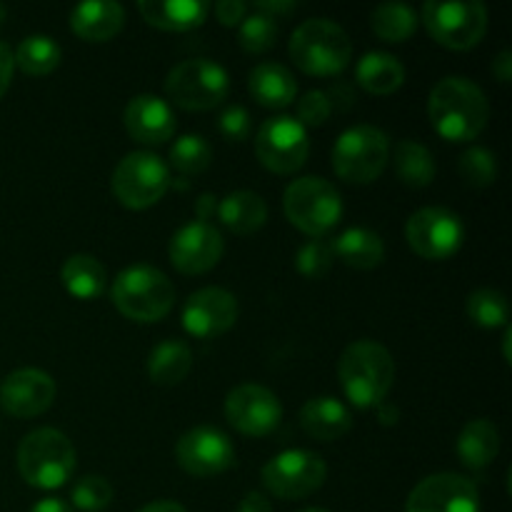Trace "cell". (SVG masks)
I'll return each mask as SVG.
<instances>
[{
    "mask_svg": "<svg viewBox=\"0 0 512 512\" xmlns=\"http://www.w3.org/2000/svg\"><path fill=\"white\" fill-rule=\"evenodd\" d=\"M425 30L450 50H470L488 33V10L478 0H430L423 5Z\"/></svg>",
    "mask_w": 512,
    "mask_h": 512,
    "instance_id": "8",
    "label": "cell"
},
{
    "mask_svg": "<svg viewBox=\"0 0 512 512\" xmlns=\"http://www.w3.org/2000/svg\"><path fill=\"white\" fill-rule=\"evenodd\" d=\"M220 133L230 140V143H243L250 135V115L243 105H230L220 115Z\"/></svg>",
    "mask_w": 512,
    "mask_h": 512,
    "instance_id": "41",
    "label": "cell"
},
{
    "mask_svg": "<svg viewBox=\"0 0 512 512\" xmlns=\"http://www.w3.org/2000/svg\"><path fill=\"white\" fill-rule=\"evenodd\" d=\"M493 75L500 80V83H510L512 80V53L510 50H503V53H498V58L493 60Z\"/></svg>",
    "mask_w": 512,
    "mask_h": 512,
    "instance_id": "46",
    "label": "cell"
},
{
    "mask_svg": "<svg viewBox=\"0 0 512 512\" xmlns=\"http://www.w3.org/2000/svg\"><path fill=\"white\" fill-rule=\"evenodd\" d=\"M418 13L405 3H383L370 13V28L385 43H405L418 30Z\"/></svg>",
    "mask_w": 512,
    "mask_h": 512,
    "instance_id": "32",
    "label": "cell"
},
{
    "mask_svg": "<svg viewBox=\"0 0 512 512\" xmlns=\"http://www.w3.org/2000/svg\"><path fill=\"white\" fill-rule=\"evenodd\" d=\"M300 512H328V510H323V508H305V510H300Z\"/></svg>",
    "mask_w": 512,
    "mask_h": 512,
    "instance_id": "52",
    "label": "cell"
},
{
    "mask_svg": "<svg viewBox=\"0 0 512 512\" xmlns=\"http://www.w3.org/2000/svg\"><path fill=\"white\" fill-rule=\"evenodd\" d=\"M333 255L355 270H373L385 260V243L375 230L348 228L333 240Z\"/></svg>",
    "mask_w": 512,
    "mask_h": 512,
    "instance_id": "25",
    "label": "cell"
},
{
    "mask_svg": "<svg viewBox=\"0 0 512 512\" xmlns=\"http://www.w3.org/2000/svg\"><path fill=\"white\" fill-rule=\"evenodd\" d=\"M193 368V350L183 340H163L148 358V375L155 385H178Z\"/></svg>",
    "mask_w": 512,
    "mask_h": 512,
    "instance_id": "30",
    "label": "cell"
},
{
    "mask_svg": "<svg viewBox=\"0 0 512 512\" xmlns=\"http://www.w3.org/2000/svg\"><path fill=\"white\" fill-rule=\"evenodd\" d=\"M300 425L305 433L320 443H333L340 440L350 428H353V415L348 405L340 403L338 398L320 395V398L308 400L300 410Z\"/></svg>",
    "mask_w": 512,
    "mask_h": 512,
    "instance_id": "22",
    "label": "cell"
},
{
    "mask_svg": "<svg viewBox=\"0 0 512 512\" xmlns=\"http://www.w3.org/2000/svg\"><path fill=\"white\" fill-rule=\"evenodd\" d=\"M218 218L235 235H253L268 220V205L253 190H235L218 203Z\"/></svg>",
    "mask_w": 512,
    "mask_h": 512,
    "instance_id": "27",
    "label": "cell"
},
{
    "mask_svg": "<svg viewBox=\"0 0 512 512\" xmlns=\"http://www.w3.org/2000/svg\"><path fill=\"white\" fill-rule=\"evenodd\" d=\"M228 70L208 58H190L165 78V93L183 110H213L228 98Z\"/></svg>",
    "mask_w": 512,
    "mask_h": 512,
    "instance_id": "9",
    "label": "cell"
},
{
    "mask_svg": "<svg viewBox=\"0 0 512 512\" xmlns=\"http://www.w3.org/2000/svg\"><path fill=\"white\" fill-rule=\"evenodd\" d=\"M60 280H63L65 290L78 300H95L108 288L105 265L88 253L70 255L60 270Z\"/></svg>",
    "mask_w": 512,
    "mask_h": 512,
    "instance_id": "29",
    "label": "cell"
},
{
    "mask_svg": "<svg viewBox=\"0 0 512 512\" xmlns=\"http://www.w3.org/2000/svg\"><path fill=\"white\" fill-rule=\"evenodd\" d=\"M225 418L238 433L248 438H265L283 420V405L273 390L263 385H238L225 398Z\"/></svg>",
    "mask_w": 512,
    "mask_h": 512,
    "instance_id": "14",
    "label": "cell"
},
{
    "mask_svg": "<svg viewBox=\"0 0 512 512\" xmlns=\"http://www.w3.org/2000/svg\"><path fill=\"white\" fill-rule=\"evenodd\" d=\"M285 218L310 238H325L343 218V198L338 188L320 175L298 178L283 195Z\"/></svg>",
    "mask_w": 512,
    "mask_h": 512,
    "instance_id": "6",
    "label": "cell"
},
{
    "mask_svg": "<svg viewBox=\"0 0 512 512\" xmlns=\"http://www.w3.org/2000/svg\"><path fill=\"white\" fill-rule=\"evenodd\" d=\"M30 512H75V510L60 498H43L33 505V510Z\"/></svg>",
    "mask_w": 512,
    "mask_h": 512,
    "instance_id": "48",
    "label": "cell"
},
{
    "mask_svg": "<svg viewBox=\"0 0 512 512\" xmlns=\"http://www.w3.org/2000/svg\"><path fill=\"white\" fill-rule=\"evenodd\" d=\"M455 450H458V458L465 468L470 470L488 468L500 453V433L498 428H495L493 420L488 418L470 420V423L460 430Z\"/></svg>",
    "mask_w": 512,
    "mask_h": 512,
    "instance_id": "26",
    "label": "cell"
},
{
    "mask_svg": "<svg viewBox=\"0 0 512 512\" xmlns=\"http://www.w3.org/2000/svg\"><path fill=\"white\" fill-rule=\"evenodd\" d=\"M238 40L245 53H265L278 40V20L253 10V15H245V20L240 23Z\"/></svg>",
    "mask_w": 512,
    "mask_h": 512,
    "instance_id": "37",
    "label": "cell"
},
{
    "mask_svg": "<svg viewBox=\"0 0 512 512\" xmlns=\"http://www.w3.org/2000/svg\"><path fill=\"white\" fill-rule=\"evenodd\" d=\"M125 130L143 145H160L173 138L175 113L158 95H135L125 108Z\"/></svg>",
    "mask_w": 512,
    "mask_h": 512,
    "instance_id": "20",
    "label": "cell"
},
{
    "mask_svg": "<svg viewBox=\"0 0 512 512\" xmlns=\"http://www.w3.org/2000/svg\"><path fill=\"white\" fill-rule=\"evenodd\" d=\"M55 380L45 370L20 368L0 385V405L13 418H35L53 405Z\"/></svg>",
    "mask_w": 512,
    "mask_h": 512,
    "instance_id": "19",
    "label": "cell"
},
{
    "mask_svg": "<svg viewBox=\"0 0 512 512\" xmlns=\"http://www.w3.org/2000/svg\"><path fill=\"white\" fill-rule=\"evenodd\" d=\"M125 10L115 0H88L70 13V30L85 43H108L123 30Z\"/></svg>",
    "mask_w": 512,
    "mask_h": 512,
    "instance_id": "21",
    "label": "cell"
},
{
    "mask_svg": "<svg viewBox=\"0 0 512 512\" xmlns=\"http://www.w3.org/2000/svg\"><path fill=\"white\" fill-rule=\"evenodd\" d=\"M113 485L103 478V475H85L70 490V508H78L83 512H100L113 503Z\"/></svg>",
    "mask_w": 512,
    "mask_h": 512,
    "instance_id": "38",
    "label": "cell"
},
{
    "mask_svg": "<svg viewBox=\"0 0 512 512\" xmlns=\"http://www.w3.org/2000/svg\"><path fill=\"white\" fill-rule=\"evenodd\" d=\"M343 393L355 408L368 410L385 403L395 383V360L375 340H358L343 350L338 363Z\"/></svg>",
    "mask_w": 512,
    "mask_h": 512,
    "instance_id": "2",
    "label": "cell"
},
{
    "mask_svg": "<svg viewBox=\"0 0 512 512\" xmlns=\"http://www.w3.org/2000/svg\"><path fill=\"white\" fill-rule=\"evenodd\" d=\"M295 113H298L295 120H298L305 130L320 128V125H325V120L330 118V113H333V105H330V98L325 90H308V93L298 100V105H295Z\"/></svg>",
    "mask_w": 512,
    "mask_h": 512,
    "instance_id": "40",
    "label": "cell"
},
{
    "mask_svg": "<svg viewBox=\"0 0 512 512\" xmlns=\"http://www.w3.org/2000/svg\"><path fill=\"white\" fill-rule=\"evenodd\" d=\"M405 238L415 255L423 260H450L465 240V225L458 213L448 208H423L410 215Z\"/></svg>",
    "mask_w": 512,
    "mask_h": 512,
    "instance_id": "12",
    "label": "cell"
},
{
    "mask_svg": "<svg viewBox=\"0 0 512 512\" xmlns=\"http://www.w3.org/2000/svg\"><path fill=\"white\" fill-rule=\"evenodd\" d=\"M138 8L145 23L160 30H173V33L200 28L210 13V5L205 0H140Z\"/></svg>",
    "mask_w": 512,
    "mask_h": 512,
    "instance_id": "23",
    "label": "cell"
},
{
    "mask_svg": "<svg viewBox=\"0 0 512 512\" xmlns=\"http://www.w3.org/2000/svg\"><path fill=\"white\" fill-rule=\"evenodd\" d=\"M390 160V140L375 125H353L333 145V170L340 180L368 185L383 175Z\"/></svg>",
    "mask_w": 512,
    "mask_h": 512,
    "instance_id": "7",
    "label": "cell"
},
{
    "mask_svg": "<svg viewBox=\"0 0 512 512\" xmlns=\"http://www.w3.org/2000/svg\"><path fill=\"white\" fill-rule=\"evenodd\" d=\"M238 320V298L225 288H200L183 308V328L193 338L208 340L228 333Z\"/></svg>",
    "mask_w": 512,
    "mask_h": 512,
    "instance_id": "18",
    "label": "cell"
},
{
    "mask_svg": "<svg viewBox=\"0 0 512 512\" xmlns=\"http://www.w3.org/2000/svg\"><path fill=\"white\" fill-rule=\"evenodd\" d=\"M310 138L308 130L290 115H278L260 125L255 135V155L275 175H290L300 170L308 160Z\"/></svg>",
    "mask_w": 512,
    "mask_h": 512,
    "instance_id": "13",
    "label": "cell"
},
{
    "mask_svg": "<svg viewBox=\"0 0 512 512\" xmlns=\"http://www.w3.org/2000/svg\"><path fill=\"white\" fill-rule=\"evenodd\" d=\"M393 165L400 183L408 188H428L438 173L433 153L418 140H400L393 150Z\"/></svg>",
    "mask_w": 512,
    "mask_h": 512,
    "instance_id": "31",
    "label": "cell"
},
{
    "mask_svg": "<svg viewBox=\"0 0 512 512\" xmlns=\"http://www.w3.org/2000/svg\"><path fill=\"white\" fill-rule=\"evenodd\" d=\"M510 340H512V330H510V325H505V338H503V355H505V363H510Z\"/></svg>",
    "mask_w": 512,
    "mask_h": 512,
    "instance_id": "51",
    "label": "cell"
},
{
    "mask_svg": "<svg viewBox=\"0 0 512 512\" xmlns=\"http://www.w3.org/2000/svg\"><path fill=\"white\" fill-rule=\"evenodd\" d=\"M138 512H188L183 505L173 503V500H155V503L143 505Z\"/></svg>",
    "mask_w": 512,
    "mask_h": 512,
    "instance_id": "49",
    "label": "cell"
},
{
    "mask_svg": "<svg viewBox=\"0 0 512 512\" xmlns=\"http://www.w3.org/2000/svg\"><path fill=\"white\" fill-rule=\"evenodd\" d=\"M13 50L0 40V98L5 95V90L10 88V80H13Z\"/></svg>",
    "mask_w": 512,
    "mask_h": 512,
    "instance_id": "44",
    "label": "cell"
},
{
    "mask_svg": "<svg viewBox=\"0 0 512 512\" xmlns=\"http://www.w3.org/2000/svg\"><path fill=\"white\" fill-rule=\"evenodd\" d=\"M428 118L435 133L448 143H470L488 128L490 103L473 80L448 75L430 90Z\"/></svg>",
    "mask_w": 512,
    "mask_h": 512,
    "instance_id": "1",
    "label": "cell"
},
{
    "mask_svg": "<svg viewBox=\"0 0 512 512\" xmlns=\"http://www.w3.org/2000/svg\"><path fill=\"white\" fill-rule=\"evenodd\" d=\"M460 178L470 185V188H490L498 178V158H495L493 150L488 148H473L465 150L458 160Z\"/></svg>",
    "mask_w": 512,
    "mask_h": 512,
    "instance_id": "36",
    "label": "cell"
},
{
    "mask_svg": "<svg viewBox=\"0 0 512 512\" xmlns=\"http://www.w3.org/2000/svg\"><path fill=\"white\" fill-rule=\"evenodd\" d=\"M328 475L323 455L313 450H283L260 470L265 490L280 500H303L318 493Z\"/></svg>",
    "mask_w": 512,
    "mask_h": 512,
    "instance_id": "11",
    "label": "cell"
},
{
    "mask_svg": "<svg viewBox=\"0 0 512 512\" xmlns=\"http://www.w3.org/2000/svg\"><path fill=\"white\" fill-rule=\"evenodd\" d=\"M295 8H298V3H295V0H260V3L253 5L255 13L270 15V18H275V20H278L280 15H290Z\"/></svg>",
    "mask_w": 512,
    "mask_h": 512,
    "instance_id": "43",
    "label": "cell"
},
{
    "mask_svg": "<svg viewBox=\"0 0 512 512\" xmlns=\"http://www.w3.org/2000/svg\"><path fill=\"white\" fill-rule=\"evenodd\" d=\"M468 318L473 320L480 328H505L510 318V305L500 290L493 288H480L468 295Z\"/></svg>",
    "mask_w": 512,
    "mask_h": 512,
    "instance_id": "35",
    "label": "cell"
},
{
    "mask_svg": "<svg viewBox=\"0 0 512 512\" xmlns=\"http://www.w3.org/2000/svg\"><path fill=\"white\" fill-rule=\"evenodd\" d=\"M238 512H273V505L265 498L263 493H248L243 500H240Z\"/></svg>",
    "mask_w": 512,
    "mask_h": 512,
    "instance_id": "45",
    "label": "cell"
},
{
    "mask_svg": "<svg viewBox=\"0 0 512 512\" xmlns=\"http://www.w3.org/2000/svg\"><path fill=\"white\" fill-rule=\"evenodd\" d=\"M110 188L120 205L130 210H145L168 193L170 168L160 155L135 150L115 165Z\"/></svg>",
    "mask_w": 512,
    "mask_h": 512,
    "instance_id": "10",
    "label": "cell"
},
{
    "mask_svg": "<svg viewBox=\"0 0 512 512\" xmlns=\"http://www.w3.org/2000/svg\"><path fill=\"white\" fill-rule=\"evenodd\" d=\"M335 263L333 255V243H328L325 238H313L298 250L295 255V265H298V273L305 275L310 280L325 278L330 273Z\"/></svg>",
    "mask_w": 512,
    "mask_h": 512,
    "instance_id": "39",
    "label": "cell"
},
{
    "mask_svg": "<svg viewBox=\"0 0 512 512\" xmlns=\"http://www.w3.org/2000/svg\"><path fill=\"white\" fill-rule=\"evenodd\" d=\"M175 460L188 475L213 478V475L233 468L235 448L223 430L213 428V425H198L178 440Z\"/></svg>",
    "mask_w": 512,
    "mask_h": 512,
    "instance_id": "15",
    "label": "cell"
},
{
    "mask_svg": "<svg viewBox=\"0 0 512 512\" xmlns=\"http://www.w3.org/2000/svg\"><path fill=\"white\" fill-rule=\"evenodd\" d=\"M213 13L220 25H225V28H235V25L243 23L245 15H248V5L240 3V0H220V3H215Z\"/></svg>",
    "mask_w": 512,
    "mask_h": 512,
    "instance_id": "42",
    "label": "cell"
},
{
    "mask_svg": "<svg viewBox=\"0 0 512 512\" xmlns=\"http://www.w3.org/2000/svg\"><path fill=\"white\" fill-rule=\"evenodd\" d=\"M248 90L263 108L283 110L293 105L295 95H298V83L285 65L260 63L250 70Z\"/></svg>",
    "mask_w": 512,
    "mask_h": 512,
    "instance_id": "24",
    "label": "cell"
},
{
    "mask_svg": "<svg viewBox=\"0 0 512 512\" xmlns=\"http://www.w3.org/2000/svg\"><path fill=\"white\" fill-rule=\"evenodd\" d=\"M288 53L303 73L315 78H333L350 65L353 43L335 20L310 18L293 30Z\"/></svg>",
    "mask_w": 512,
    "mask_h": 512,
    "instance_id": "3",
    "label": "cell"
},
{
    "mask_svg": "<svg viewBox=\"0 0 512 512\" xmlns=\"http://www.w3.org/2000/svg\"><path fill=\"white\" fill-rule=\"evenodd\" d=\"M3 20H5V5H0V25H3Z\"/></svg>",
    "mask_w": 512,
    "mask_h": 512,
    "instance_id": "53",
    "label": "cell"
},
{
    "mask_svg": "<svg viewBox=\"0 0 512 512\" xmlns=\"http://www.w3.org/2000/svg\"><path fill=\"white\" fill-rule=\"evenodd\" d=\"M18 470L33 488H63L75 470L73 443L55 428L33 430L18 445Z\"/></svg>",
    "mask_w": 512,
    "mask_h": 512,
    "instance_id": "4",
    "label": "cell"
},
{
    "mask_svg": "<svg viewBox=\"0 0 512 512\" xmlns=\"http://www.w3.org/2000/svg\"><path fill=\"white\" fill-rule=\"evenodd\" d=\"M113 303L135 323H158L173 310L175 288L163 270L153 265H133L115 278Z\"/></svg>",
    "mask_w": 512,
    "mask_h": 512,
    "instance_id": "5",
    "label": "cell"
},
{
    "mask_svg": "<svg viewBox=\"0 0 512 512\" xmlns=\"http://www.w3.org/2000/svg\"><path fill=\"white\" fill-rule=\"evenodd\" d=\"M405 512H480L478 485L458 473H435L408 495Z\"/></svg>",
    "mask_w": 512,
    "mask_h": 512,
    "instance_id": "16",
    "label": "cell"
},
{
    "mask_svg": "<svg viewBox=\"0 0 512 512\" xmlns=\"http://www.w3.org/2000/svg\"><path fill=\"white\" fill-rule=\"evenodd\" d=\"M215 195H210V193H205V195H200V200H198V205H195V213H198V220H203V223H208L210 218H213V213L215 210H218V203H215Z\"/></svg>",
    "mask_w": 512,
    "mask_h": 512,
    "instance_id": "47",
    "label": "cell"
},
{
    "mask_svg": "<svg viewBox=\"0 0 512 512\" xmlns=\"http://www.w3.org/2000/svg\"><path fill=\"white\" fill-rule=\"evenodd\" d=\"M378 408H380L378 410L380 423H383V425H395V423H398V418H400L398 408H390V405H385V403H380Z\"/></svg>",
    "mask_w": 512,
    "mask_h": 512,
    "instance_id": "50",
    "label": "cell"
},
{
    "mask_svg": "<svg viewBox=\"0 0 512 512\" xmlns=\"http://www.w3.org/2000/svg\"><path fill=\"white\" fill-rule=\"evenodd\" d=\"M225 240L215 225L190 220L170 240V263L183 275H203L220 263Z\"/></svg>",
    "mask_w": 512,
    "mask_h": 512,
    "instance_id": "17",
    "label": "cell"
},
{
    "mask_svg": "<svg viewBox=\"0 0 512 512\" xmlns=\"http://www.w3.org/2000/svg\"><path fill=\"white\" fill-rule=\"evenodd\" d=\"M60 45L48 35H28L20 40L15 48L13 63L23 70L25 75H48L60 65Z\"/></svg>",
    "mask_w": 512,
    "mask_h": 512,
    "instance_id": "33",
    "label": "cell"
},
{
    "mask_svg": "<svg viewBox=\"0 0 512 512\" xmlns=\"http://www.w3.org/2000/svg\"><path fill=\"white\" fill-rule=\"evenodd\" d=\"M355 80L370 95H393L405 83V68L395 55L373 50L355 65Z\"/></svg>",
    "mask_w": 512,
    "mask_h": 512,
    "instance_id": "28",
    "label": "cell"
},
{
    "mask_svg": "<svg viewBox=\"0 0 512 512\" xmlns=\"http://www.w3.org/2000/svg\"><path fill=\"white\" fill-rule=\"evenodd\" d=\"M213 163V148L208 140L198 133L180 135L170 148V165L180 175H200Z\"/></svg>",
    "mask_w": 512,
    "mask_h": 512,
    "instance_id": "34",
    "label": "cell"
}]
</instances>
